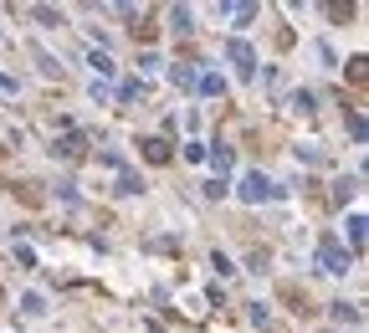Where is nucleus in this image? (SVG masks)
Wrapping results in <instances>:
<instances>
[{"instance_id":"nucleus-1","label":"nucleus","mask_w":369,"mask_h":333,"mask_svg":"<svg viewBox=\"0 0 369 333\" xmlns=\"http://www.w3.org/2000/svg\"><path fill=\"white\" fill-rule=\"evenodd\" d=\"M318 262H323V272H338V277L354 266V257L344 251V241H338V236H323V241H318Z\"/></svg>"},{"instance_id":"nucleus-2","label":"nucleus","mask_w":369,"mask_h":333,"mask_svg":"<svg viewBox=\"0 0 369 333\" xmlns=\"http://www.w3.org/2000/svg\"><path fill=\"white\" fill-rule=\"evenodd\" d=\"M236 195H241L246 205H267V200L277 195V185L261 175V169H252V175H241V190H236Z\"/></svg>"},{"instance_id":"nucleus-3","label":"nucleus","mask_w":369,"mask_h":333,"mask_svg":"<svg viewBox=\"0 0 369 333\" xmlns=\"http://www.w3.org/2000/svg\"><path fill=\"white\" fill-rule=\"evenodd\" d=\"M226 57L236 62V77H241V83H252V77H257V51H252V46H246V42H241V36H236V42L226 46Z\"/></svg>"},{"instance_id":"nucleus-4","label":"nucleus","mask_w":369,"mask_h":333,"mask_svg":"<svg viewBox=\"0 0 369 333\" xmlns=\"http://www.w3.org/2000/svg\"><path fill=\"white\" fill-rule=\"evenodd\" d=\"M364 216H359V210H354V216H349V257H359V251H364Z\"/></svg>"},{"instance_id":"nucleus-5","label":"nucleus","mask_w":369,"mask_h":333,"mask_svg":"<svg viewBox=\"0 0 369 333\" xmlns=\"http://www.w3.org/2000/svg\"><path fill=\"white\" fill-rule=\"evenodd\" d=\"M169 26H175L180 36H190V31H195V10H190V6H175V10H169Z\"/></svg>"},{"instance_id":"nucleus-6","label":"nucleus","mask_w":369,"mask_h":333,"mask_svg":"<svg viewBox=\"0 0 369 333\" xmlns=\"http://www.w3.org/2000/svg\"><path fill=\"white\" fill-rule=\"evenodd\" d=\"M195 87H200L205 98H221V92H226V77H221V72H205V77H195Z\"/></svg>"},{"instance_id":"nucleus-7","label":"nucleus","mask_w":369,"mask_h":333,"mask_svg":"<svg viewBox=\"0 0 369 333\" xmlns=\"http://www.w3.org/2000/svg\"><path fill=\"white\" fill-rule=\"evenodd\" d=\"M144 159H149V164H169V144L164 139H144Z\"/></svg>"},{"instance_id":"nucleus-8","label":"nucleus","mask_w":369,"mask_h":333,"mask_svg":"<svg viewBox=\"0 0 369 333\" xmlns=\"http://www.w3.org/2000/svg\"><path fill=\"white\" fill-rule=\"evenodd\" d=\"M87 67H92V72H98V77H113V72H118L108 51H87Z\"/></svg>"},{"instance_id":"nucleus-9","label":"nucleus","mask_w":369,"mask_h":333,"mask_svg":"<svg viewBox=\"0 0 369 333\" xmlns=\"http://www.w3.org/2000/svg\"><path fill=\"white\" fill-rule=\"evenodd\" d=\"M134 98H144V83L139 77H123V83H118V103H134Z\"/></svg>"},{"instance_id":"nucleus-10","label":"nucleus","mask_w":369,"mask_h":333,"mask_svg":"<svg viewBox=\"0 0 369 333\" xmlns=\"http://www.w3.org/2000/svg\"><path fill=\"white\" fill-rule=\"evenodd\" d=\"M169 77H175V87H195V67L190 62H175V67H169Z\"/></svg>"},{"instance_id":"nucleus-11","label":"nucleus","mask_w":369,"mask_h":333,"mask_svg":"<svg viewBox=\"0 0 369 333\" xmlns=\"http://www.w3.org/2000/svg\"><path fill=\"white\" fill-rule=\"evenodd\" d=\"M57 149L67 154V159H77V154H83V133H62V144H57Z\"/></svg>"},{"instance_id":"nucleus-12","label":"nucleus","mask_w":369,"mask_h":333,"mask_svg":"<svg viewBox=\"0 0 369 333\" xmlns=\"http://www.w3.org/2000/svg\"><path fill=\"white\" fill-rule=\"evenodd\" d=\"M21 308L31 313V318H42V313H46V298H42V292H26V298H21Z\"/></svg>"},{"instance_id":"nucleus-13","label":"nucleus","mask_w":369,"mask_h":333,"mask_svg":"<svg viewBox=\"0 0 369 333\" xmlns=\"http://www.w3.org/2000/svg\"><path fill=\"white\" fill-rule=\"evenodd\" d=\"M118 190H123V195H139V190H144V180L134 175V169H123V175H118Z\"/></svg>"},{"instance_id":"nucleus-14","label":"nucleus","mask_w":369,"mask_h":333,"mask_svg":"<svg viewBox=\"0 0 369 333\" xmlns=\"http://www.w3.org/2000/svg\"><path fill=\"white\" fill-rule=\"evenodd\" d=\"M205 159H216V169H231V149H226V144H216V149H205Z\"/></svg>"},{"instance_id":"nucleus-15","label":"nucleus","mask_w":369,"mask_h":333,"mask_svg":"<svg viewBox=\"0 0 369 333\" xmlns=\"http://www.w3.org/2000/svg\"><path fill=\"white\" fill-rule=\"evenodd\" d=\"M0 98H16V77H0Z\"/></svg>"}]
</instances>
